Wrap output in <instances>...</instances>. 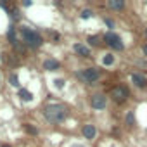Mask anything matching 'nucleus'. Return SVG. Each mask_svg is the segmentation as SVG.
I'll return each instance as SVG.
<instances>
[{"label": "nucleus", "instance_id": "obj_20", "mask_svg": "<svg viewBox=\"0 0 147 147\" xmlns=\"http://www.w3.org/2000/svg\"><path fill=\"white\" fill-rule=\"evenodd\" d=\"M140 50H142V54H144V57H147V43H144Z\"/></svg>", "mask_w": 147, "mask_h": 147}, {"label": "nucleus", "instance_id": "obj_9", "mask_svg": "<svg viewBox=\"0 0 147 147\" xmlns=\"http://www.w3.org/2000/svg\"><path fill=\"white\" fill-rule=\"evenodd\" d=\"M100 64H102L104 67H113V66L116 64V55H114L113 52H106V54L102 55V59H100Z\"/></svg>", "mask_w": 147, "mask_h": 147}, {"label": "nucleus", "instance_id": "obj_23", "mask_svg": "<svg viewBox=\"0 0 147 147\" xmlns=\"http://www.w3.org/2000/svg\"><path fill=\"white\" fill-rule=\"evenodd\" d=\"M2 147H11V145H7V144H2Z\"/></svg>", "mask_w": 147, "mask_h": 147}, {"label": "nucleus", "instance_id": "obj_13", "mask_svg": "<svg viewBox=\"0 0 147 147\" xmlns=\"http://www.w3.org/2000/svg\"><path fill=\"white\" fill-rule=\"evenodd\" d=\"M19 97H21L23 100H31V99H33L31 92H28L26 88H21V90H19Z\"/></svg>", "mask_w": 147, "mask_h": 147}, {"label": "nucleus", "instance_id": "obj_24", "mask_svg": "<svg viewBox=\"0 0 147 147\" xmlns=\"http://www.w3.org/2000/svg\"><path fill=\"white\" fill-rule=\"evenodd\" d=\"M111 147H118V145H111Z\"/></svg>", "mask_w": 147, "mask_h": 147}, {"label": "nucleus", "instance_id": "obj_7", "mask_svg": "<svg viewBox=\"0 0 147 147\" xmlns=\"http://www.w3.org/2000/svg\"><path fill=\"white\" fill-rule=\"evenodd\" d=\"M130 82H131L137 88H147V76L142 75V73L133 71L131 75H130Z\"/></svg>", "mask_w": 147, "mask_h": 147}, {"label": "nucleus", "instance_id": "obj_17", "mask_svg": "<svg viewBox=\"0 0 147 147\" xmlns=\"http://www.w3.org/2000/svg\"><path fill=\"white\" fill-rule=\"evenodd\" d=\"M24 126H26V130H28L30 133H33V135H36V133H38V130H36V128H33L31 125H24Z\"/></svg>", "mask_w": 147, "mask_h": 147}, {"label": "nucleus", "instance_id": "obj_4", "mask_svg": "<svg viewBox=\"0 0 147 147\" xmlns=\"http://www.w3.org/2000/svg\"><path fill=\"white\" fill-rule=\"evenodd\" d=\"M104 42H106V43H107L113 50H123V49H125L121 36H119L118 33H114V31L106 33V35H104Z\"/></svg>", "mask_w": 147, "mask_h": 147}, {"label": "nucleus", "instance_id": "obj_26", "mask_svg": "<svg viewBox=\"0 0 147 147\" xmlns=\"http://www.w3.org/2000/svg\"><path fill=\"white\" fill-rule=\"evenodd\" d=\"M144 147H145V145H144Z\"/></svg>", "mask_w": 147, "mask_h": 147}, {"label": "nucleus", "instance_id": "obj_6", "mask_svg": "<svg viewBox=\"0 0 147 147\" xmlns=\"http://www.w3.org/2000/svg\"><path fill=\"white\" fill-rule=\"evenodd\" d=\"M90 106L95 109V111H102L107 107V97L104 94H94L90 97Z\"/></svg>", "mask_w": 147, "mask_h": 147}, {"label": "nucleus", "instance_id": "obj_12", "mask_svg": "<svg viewBox=\"0 0 147 147\" xmlns=\"http://www.w3.org/2000/svg\"><path fill=\"white\" fill-rule=\"evenodd\" d=\"M43 69L45 71H55V69H59V61H55V59L43 61Z\"/></svg>", "mask_w": 147, "mask_h": 147}, {"label": "nucleus", "instance_id": "obj_3", "mask_svg": "<svg viewBox=\"0 0 147 147\" xmlns=\"http://www.w3.org/2000/svg\"><path fill=\"white\" fill-rule=\"evenodd\" d=\"M76 75H78V78H80L82 82L92 85V83H95V82L100 78V71H99L97 67H85V69H82L80 73H76Z\"/></svg>", "mask_w": 147, "mask_h": 147}, {"label": "nucleus", "instance_id": "obj_11", "mask_svg": "<svg viewBox=\"0 0 147 147\" xmlns=\"http://www.w3.org/2000/svg\"><path fill=\"white\" fill-rule=\"evenodd\" d=\"M125 2L123 0H107V7L113 9V11H123L125 9Z\"/></svg>", "mask_w": 147, "mask_h": 147}, {"label": "nucleus", "instance_id": "obj_5", "mask_svg": "<svg viewBox=\"0 0 147 147\" xmlns=\"http://www.w3.org/2000/svg\"><path fill=\"white\" fill-rule=\"evenodd\" d=\"M111 97H113V100H116V102L121 104V102H125L130 97V92H128V88L125 85H116L111 90Z\"/></svg>", "mask_w": 147, "mask_h": 147}, {"label": "nucleus", "instance_id": "obj_22", "mask_svg": "<svg viewBox=\"0 0 147 147\" xmlns=\"http://www.w3.org/2000/svg\"><path fill=\"white\" fill-rule=\"evenodd\" d=\"M144 36H145V40H147V28L144 30Z\"/></svg>", "mask_w": 147, "mask_h": 147}, {"label": "nucleus", "instance_id": "obj_18", "mask_svg": "<svg viewBox=\"0 0 147 147\" xmlns=\"http://www.w3.org/2000/svg\"><path fill=\"white\" fill-rule=\"evenodd\" d=\"M11 82H12L14 87H19V83H18V76H16V75H11Z\"/></svg>", "mask_w": 147, "mask_h": 147}, {"label": "nucleus", "instance_id": "obj_10", "mask_svg": "<svg viewBox=\"0 0 147 147\" xmlns=\"http://www.w3.org/2000/svg\"><path fill=\"white\" fill-rule=\"evenodd\" d=\"M73 50H75L78 55H82V57H90V49L85 43H75L73 45Z\"/></svg>", "mask_w": 147, "mask_h": 147}, {"label": "nucleus", "instance_id": "obj_2", "mask_svg": "<svg viewBox=\"0 0 147 147\" xmlns=\"http://www.w3.org/2000/svg\"><path fill=\"white\" fill-rule=\"evenodd\" d=\"M21 36H23V42H24L28 47H33V49H36V47H40V45L43 43V38H42L36 31H33V30H30V28H26V26H23Z\"/></svg>", "mask_w": 147, "mask_h": 147}, {"label": "nucleus", "instance_id": "obj_19", "mask_svg": "<svg viewBox=\"0 0 147 147\" xmlns=\"http://www.w3.org/2000/svg\"><path fill=\"white\" fill-rule=\"evenodd\" d=\"M64 85H66V82H64V80H55V87H57V88H62Z\"/></svg>", "mask_w": 147, "mask_h": 147}, {"label": "nucleus", "instance_id": "obj_25", "mask_svg": "<svg viewBox=\"0 0 147 147\" xmlns=\"http://www.w3.org/2000/svg\"><path fill=\"white\" fill-rule=\"evenodd\" d=\"M0 82H2V76H0Z\"/></svg>", "mask_w": 147, "mask_h": 147}, {"label": "nucleus", "instance_id": "obj_1", "mask_svg": "<svg viewBox=\"0 0 147 147\" xmlns=\"http://www.w3.org/2000/svg\"><path fill=\"white\" fill-rule=\"evenodd\" d=\"M43 116L49 123L52 125H57V123H62L67 116V109L62 106V104H49L45 106L43 109Z\"/></svg>", "mask_w": 147, "mask_h": 147}, {"label": "nucleus", "instance_id": "obj_14", "mask_svg": "<svg viewBox=\"0 0 147 147\" xmlns=\"http://www.w3.org/2000/svg\"><path fill=\"white\" fill-rule=\"evenodd\" d=\"M125 123L128 126H133V111H128V114L125 116Z\"/></svg>", "mask_w": 147, "mask_h": 147}, {"label": "nucleus", "instance_id": "obj_8", "mask_svg": "<svg viewBox=\"0 0 147 147\" xmlns=\"http://www.w3.org/2000/svg\"><path fill=\"white\" fill-rule=\"evenodd\" d=\"M82 133H83V137H85L87 140H94V138L97 137V126L92 125V123H87V125H83Z\"/></svg>", "mask_w": 147, "mask_h": 147}, {"label": "nucleus", "instance_id": "obj_21", "mask_svg": "<svg viewBox=\"0 0 147 147\" xmlns=\"http://www.w3.org/2000/svg\"><path fill=\"white\" fill-rule=\"evenodd\" d=\"M69 147H87V145H83V144H73V145H69Z\"/></svg>", "mask_w": 147, "mask_h": 147}, {"label": "nucleus", "instance_id": "obj_16", "mask_svg": "<svg viewBox=\"0 0 147 147\" xmlns=\"http://www.w3.org/2000/svg\"><path fill=\"white\" fill-rule=\"evenodd\" d=\"M88 43L90 45H99V36H88Z\"/></svg>", "mask_w": 147, "mask_h": 147}, {"label": "nucleus", "instance_id": "obj_15", "mask_svg": "<svg viewBox=\"0 0 147 147\" xmlns=\"http://www.w3.org/2000/svg\"><path fill=\"white\" fill-rule=\"evenodd\" d=\"M88 18H92V11H90V9L82 11V19H88Z\"/></svg>", "mask_w": 147, "mask_h": 147}]
</instances>
